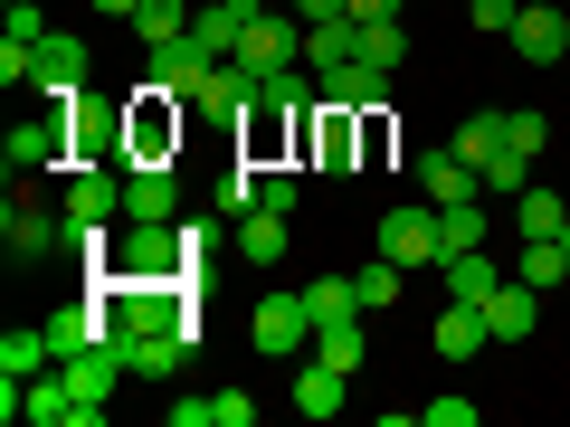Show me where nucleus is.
<instances>
[{
	"instance_id": "nucleus-1",
	"label": "nucleus",
	"mask_w": 570,
	"mask_h": 427,
	"mask_svg": "<svg viewBox=\"0 0 570 427\" xmlns=\"http://www.w3.org/2000/svg\"><path fill=\"white\" fill-rule=\"evenodd\" d=\"M0 162H10V181H29V171H58V162H77V96H48V115L10 123Z\"/></svg>"
},
{
	"instance_id": "nucleus-2",
	"label": "nucleus",
	"mask_w": 570,
	"mask_h": 427,
	"mask_svg": "<svg viewBox=\"0 0 570 427\" xmlns=\"http://www.w3.org/2000/svg\"><path fill=\"white\" fill-rule=\"evenodd\" d=\"M295 152H305L324 181H352V171H362V152H371V115H352V105H314Z\"/></svg>"
},
{
	"instance_id": "nucleus-3",
	"label": "nucleus",
	"mask_w": 570,
	"mask_h": 427,
	"mask_svg": "<svg viewBox=\"0 0 570 427\" xmlns=\"http://www.w3.org/2000/svg\"><path fill=\"white\" fill-rule=\"evenodd\" d=\"M228 67H238L247 86H266L276 67H305V20H276V10L257 0V20H247V39H238V58H228Z\"/></svg>"
},
{
	"instance_id": "nucleus-4",
	"label": "nucleus",
	"mask_w": 570,
	"mask_h": 427,
	"mask_svg": "<svg viewBox=\"0 0 570 427\" xmlns=\"http://www.w3.org/2000/svg\"><path fill=\"white\" fill-rule=\"evenodd\" d=\"M58 209H67V238H77V228H115L124 219V162H77Z\"/></svg>"
},
{
	"instance_id": "nucleus-5",
	"label": "nucleus",
	"mask_w": 570,
	"mask_h": 427,
	"mask_svg": "<svg viewBox=\"0 0 570 427\" xmlns=\"http://www.w3.org/2000/svg\"><path fill=\"white\" fill-rule=\"evenodd\" d=\"M0 247H10V266L58 257V247H67V209H39V200H20V190H10V209H0Z\"/></svg>"
},
{
	"instance_id": "nucleus-6",
	"label": "nucleus",
	"mask_w": 570,
	"mask_h": 427,
	"mask_svg": "<svg viewBox=\"0 0 570 427\" xmlns=\"http://www.w3.org/2000/svg\"><path fill=\"white\" fill-rule=\"evenodd\" d=\"M381 257H400V266H438L448 257V238H438V200H400L381 219Z\"/></svg>"
},
{
	"instance_id": "nucleus-7",
	"label": "nucleus",
	"mask_w": 570,
	"mask_h": 427,
	"mask_svg": "<svg viewBox=\"0 0 570 427\" xmlns=\"http://www.w3.org/2000/svg\"><path fill=\"white\" fill-rule=\"evenodd\" d=\"M58 380L77 389V427H96V418H105V389L124 380V342H115V332H105L96 351H77V361H58Z\"/></svg>"
},
{
	"instance_id": "nucleus-8",
	"label": "nucleus",
	"mask_w": 570,
	"mask_h": 427,
	"mask_svg": "<svg viewBox=\"0 0 570 427\" xmlns=\"http://www.w3.org/2000/svg\"><path fill=\"white\" fill-rule=\"evenodd\" d=\"M29 96H86V39L77 29H48L29 48Z\"/></svg>"
},
{
	"instance_id": "nucleus-9",
	"label": "nucleus",
	"mask_w": 570,
	"mask_h": 427,
	"mask_svg": "<svg viewBox=\"0 0 570 427\" xmlns=\"http://www.w3.org/2000/svg\"><path fill=\"white\" fill-rule=\"evenodd\" d=\"M209 67H219V58H209V48L200 39H190V29H181V39H163V48H142V86H163V96H200V77H209Z\"/></svg>"
},
{
	"instance_id": "nucleus-10",
	"label": "nucleus",
	"mask_w": 570,
	"mask_h": 427,
	"mask_svg": "<svg viewBox=\"0 0 570 427\" xmlns=\"http://www.w3.org/2000/svg\"><path fill=\"white\" fill-rule=\"evenodd\" d=\"M390 96H400V67L343 58V67H324V96H314V105H352V115H381Z\"/></svg>"
},
{
	"instance_id": "nucleus-11",
	"label": "nucleus",
	"mask_w": 570,
	"mask_h": 427,
	"mask_svg": "<svg viewBox=\"0 0 570 427\" xmlns=\"http://www.w3.org/2000/svg\"><path fill=\"white\" fill-rule=\"evenodd\" d=\"M77 162H134V105H86L77 96Z\"/></svg>"
},
{
	"instance_id": "nucleus-12",
	"label": "nucleus",
	"mask_w": 570,
	"mask_h": 427,
	"mask_svg": "<svg viewBox=\"0 0 570 427\" xmlns=\"http://www.w3.org/2000/svg\"><path fill=\"white\" fill-rule=\"evenodd\" d=\"M409 171H419V200H438V209H456V200H475V190H485V171H475L456 142H428Z\"/></svg>"
},
{
	"instance_id": "nucleus-13",
	"label": "nucleus",
	"mask_w": 570,
	"mask_h": 427,
	"mask_svg": "<svg viewBox=\"0 0 570 427\" xmlns=\"http://www.w3.org/2000/svg\"><path fill=\"white\" fill-rule=\"evenodd\" d=\"M181 123H190V105H181V96H163V86H142V105H134V162H171V142H181Z\"/></svg>"
},
{
	"instance_id": "nucleus-14",
	"label": "nucleus",
	"mask_w": 570,
	"mask_h": 427,
	"mask_svg": "<svg viewBox=\"0 0 570 427\" xmlns=\"http://www.w3.org/2000/svg\"><path fill=\"white\" fill-rule=\"evenodd\" d=\"M305 332H314V314H305V295H266V305H247V342L257 351H305Z\"/></svg>"
},
{
	"instance_id": "nucleus-15",
	"label": "nucleus",
	"mask_w": 570,
	"mask_h": 427,
	"mask_svg": "<svg viewBox=\"0 0 570 427\" xmlns=\"http://www.w3.org/2000/svg\"><path fill=\"white\" fill-rule=\"evenodd\" d=\"M181 209V171L171 162H124V219H171Z\"/></svg>"
},
{
	"instance_id": "nucleus-16",
	"label": "nucleus",
	"mask_w": 570,
	"mask_h": 427,
	"mask_svg": "<svg viewBox=\"0 0 570 427\" xmlns=\"http://www.w3.org/2000/svg\"><path fill=\"white\" fill-rule=\"evenodd\" d=\"M513 58L523 67H551V58H570V10H523V20H513Z\"/></svg>"
},
{
	"instance_id": "nucleus-17",
	"label": "nucleus",
	"mask_w": 570,
	"mask_h": 427,
	"mask_svg": "<svg viewBox=\"0 0 570 427\" xmlns=\"http://www.w3.org/2000/svg\"><path fill=\"white\" fill-rule=\"evenodd\" d=\"M247 105H257V86H247L238 67L219 58V67H209V77H200V96H190V115H200V123H238Z\"/></svg>"
},
{
	"instance_id": "nucleus-18",
	"label": "nucleus",
	"mask_w": 570,
	"mask_h": 427,
	"mask_svg": "<svg viewBox=\"0 0 570 427\" xmlns=\"http://www.w3.org/2000/svg\"><path fill=\"white\" fill-rule=\"evenodd\" d=\"M532 324H542V295L504 276V285H494V295H485V332H494V342H523Z\"/></svg>"
},
{
	"instance_id": "nucleus-19",
	"label": "nucleus",
	"mask_w": 570,
	"mask_h": 427,
	"mask_svg": "<svg viewBox=\"0 0 570 427\" xmlns=\"http://www.w3.org/2000/svg\"><path fill=\"white\" fill-rule=\"evenodd\" d=\"M438 276H448V305H485L504 266H494V247H466V257H438Z\"/></svg>"
},
{
	"instance_id": "nucleus-20",
	"label": "nucleus",
	"mask_w": 570,
	"mask_h": 427,
	"mask_svg": "<svg viewBox=\"0 0 570 427\" xmlns=\"http://www.w3.org/2000/svg\"><path fill=\"white\" fill-rule=\"evenodd\" d=\"M485 342H494V332H485V305H448V314H438V332H428L438 361H475Z\"/></svg>"
},
{
	"instance_id": "nucleus-21",
	"label": "nucleus",
	"mask_w": 570,
	"mask_h": 427,
	"mask_svg": "<svg viewBox=\"0 0 570 427\" xmlns=\"http://www.w3.org/2000/svg\"><path fill=\"white\" fill-rule=\"evenodd\" d=\"M247 20H257V0H209L200 20H190V39H200L209 58H238V39H247Z\"/></svg>"
},
{
	"instance_id": "nucleus-22",
	"label": "nucleus",
	"mask_w": 570,
	"mask_h": 427,
	"mask_svg": "<svg viewBox=\"0 0 570 427\" xmlns=\"http://www.w3.org/2000/svg\"><path fill=\"white\" fill-rule=\"evenodd\" d=\"M513 228H523V238H561L570 200H561V190H542V181H523V190H513Z\"/></svg>"
},
{
	"instance_id": "nucleus-23",
	"label": "nucleus",
	"mask_w": 570,
	"mask_h": 427,
	"mask_svg": "<svg viewBox=\"0 0 570 427\" xmlns=\"http://www.w3.org/2000/svg\"><path fill=\"white\" fill-rule=\"evenodd\" d=\"M513 285H532V295L570 285V247H561V238H523V257H513Z\"/></svg>"
},
{
	"instance_id": "nucleus-24",
	"label": "nucleus",
	"mask_w": 570,
	"mask_h": 427,
	"mask_svg": "<svg viewBox=\"0 0 570 427\" xmlns=\"http://www.w3.org/2000/svg\"><path fill=\"white\" fill-rule=\"evenodd\" d=\"M39 370H58V342L48 332H0V380H39Z\"/></svg>"
},
{
	"instance_id": "nucleus-25",
	"label": "nucleus",
	"mask_w": 570,
	"mask_h": 427,
	"mask_svg": "<svg viewBox=\"0 0 570 427\" xmlns=\"http://www.w3.org/2000/svg\"><path fill=\"white\" fill-rule=\"evenodd\" d=\"M343 389H352V370H333V361H305V370H295V408H305V418H333Z\"/></svg>"
},
{
	"instance_id": "nucleus-26",
	"label": "nucleus",
	"mask_w": 570,
	"mask_h": 427,
	"mask_svg": "<svg viewBox=\"0 0 570 427\" xmlns=\"http://www.w3.org/2000/svg\"><path fill=\"white\" fill-rule=\"evenodd\" d=\"M305 314H314V324H352V314H362V285H352V276H314L305 285Z\"/></svg>"
},
{
	"instance_id": "nucleus-27",
	"label": "nucleus",
	"mask_w": 570,
	"mask_h": 427,
	"mask_svg": "<svg viewBox=\"0 0 570 427\" xmlns=\"http://www.w3.org/2000/svg\"><path fill=\"white\" fill-rule=\"evenodd\" d=\"M190 20H200L190 0H142V10H134V39H142V48H163V39H181Z\"/></svg>"
},
{
	"instance_id": "nucleus-28",
	"label": "nucleus",
	"mask_w": 570,
	"mask_h": 427,
	"mask_svg": "<svg viewBox=\"0 0 570 427\" xmlns=\"http://www.w3.org/2000/svg\"><path fill=\"white\" fill-rule=\"evenodd\" d=\"M438 238H448V257H466V247H494V228L475 200H456V209H438Z\"/></svg>"
},
{
	"instance_id": "nucleus-29",
	"label": "nucleus",
	"mask_w": 570,
	"mask_h": 427,
	"mask_svg": "<svg viewBox=\"0 0 570 427\" xmlns=\"http://www.w3.org/2000/svg\"><path fill=\"white\" fill-rule=\"evenodd\" d=\"M362 314H352V324H314V361H333V370H362Z\"/></svg>"
},
{
	"instance_id": "nucleus-30",
	"label": "nucleus",
	"mask_w": 570,
	"mask_h": 427,
	"mask_svg": "<svg viewBox=\"0 0 570 427\" xmlns=\"http://www.w3.org/2000/svg\"><path fill=\"white\" fill-rule=\"evenodd\" d=\"M285 257V219L276 209H247V266H276Z\"/></svg>"
},
{
	"instance_id": "nucleus-31",
	"label": "nucleus",
	"mask_w": 570,
	"mask_h": 427,
	"mask_svg": "<svg viewBox=\"0 0 570 427\" xmlns=\"http://www.w3.org/2000/svg\"><path fill=\"white\" fill-rule=\"evenodd\" d=\"M362 58H371V67H400V58H409L400 20H362Z\"/></svg>"
},
{
	"instance_id": "nucleus-32",
	"label": "nucleus",
	"mask_w": 570,
	"mask_h": 427,
	"mask_svg": "<svg viewBox=\"0 0 570 427\" xmlns=\"http://www.w3.org/2000/svg\"><path fill=\"white\" fill-rule=\"evenodd\" d=\"M466 20L485 29V39H513V20H523V0H466Z\"/></svg>"
},
{
	"instance_id": "nucleus-33",
	"label": "nucleus",
	"mask_w": 570,
	"mask_h": 427,
	"mask_svg": "<svg viewBox=\"0 0 570 427\" xmlns=\"http://www.w3.org/2000/svg\"><path fill=\"white\" fill-rule=\"evenodd\" d=\"M504 133H513V152H523V162H542V142H551V123H542V115H504Z\"/></svg>"
},
{
	"instance_id": "nucleus-34",
	"label": "nucleus",
	"mask_w": 570,
	"mask_h": 427,
	"mask_svg": "<svg viewBox=\"0 0 570 427\" xmlns=\"http://www.w3.org/2000/svg\"><path fill=\"white\" fill-rule=\"evenodd\" d=\"M295 200H305V190L285 181V171H257V209H276V219H295Z\"/></svg>"
},
{
	"instance_id": "nucleus-35",
	"label": "nucleus",
	"mask_w": 570,
	"mask_h": 427,
	"mask_svg": "<svg viewBox=\"0 0 570 427\" xmlns=\"http://www.w3.org/2000/svg\"><path fill=\"white\" fill-rule=\"evenodd\" d=\"M209 418L219 427H257V399H247V389H209Z\"/></svg>"
},
{
	"instance_id": "nucleus-36",
	"label": "nucleus",
	"mask_w": 570,
	"mask_h": 427,
	"mask_svg": "<svg viewBox=\"0 0 570 427\" xmlns=\"http://www.w3.org/2000/svg\"><path fill=\"white\" fill-rule=\"evenodd\" d=\"M419 427H475V399H428Z\"/></svg>"
},
{
	"instance_id": "nucleus-37",
	"label": "nucleus",
	"mask_w": 570,
	"mask_h": 427,
	"mask_svg": "<svg viewBox=\"0 0 570 427\" xmlns=\"http://www.w3.org/2000/svg\"><path fill=\"white\" fill-rule=\"evenodd\" d=\"M285 10H295L305 29H314V20H352V0H285Z\"/></svg>"
},
{
	"instance_id": "nucleus-38",
	"label": "nucleus",
	"mask_w": 570,
	"mask_h": 427,
	"mask_svg": "<svg viewBox=\"0 0 570 427\" xmlns=\"http://www.w3.org/2000/svg\"><path fill=\"white\" fill-rule=\"evenodd\" d=\"M163 418L171 427H219V418H209V399H163Z\"/></svg>"
},
{
	"instance_id": "nucleus-39",
	"label": "nucleus",
	"mask_w": 570,
	"mask_h": 427,
	"mask_svg": "<svg viewBox=\"0 0 570 427\" xmlns=\"http://www.w3.org/2000/svg\"><path fill=\"white\" fill-rule=\"evenodd\" d=\"M352 20H400V0H352Z\"/></svg>"
},
{
	"instance_id": "nucleus-40",
	"label": "nucleus",
	"mask_w": 570,
	"mask_h": 427,
	"mask_svg": "<svg viewBox=\"0 0 570 427\" xmlns=\"http://www.w3.org/2000/svg\"><path fill=\"white\" fill-rule=\"evenodd\" d=\"M96 10H105V20H134V10H142V0H96Z\"/></svg>"
},
{
	"instance_id": "nucleus-41",
	"label": "nucleus",
	"mask_w": 570,
	"mask_h": 427,
	"mask_svg": "<svg viewBox=\"0 0 570 427\" xmlns=\"http://www.w3.org/2000/svg\"><path fill=\"white\" fill-rule=\"evenodd\" d=\"M10 10H29V0H10Z\"/></svg>"
},
{
	"instance_id": "nucleus-42",
	"label": "nucleus",
	"mask_w": 570,
	"mask_h": 427,
	"mask_svg": "<svg viewBox=\"0 0 570 427\" xmlns=\"http://www.w3.org/2000/svg\"><path fill=\"white\" fill-rule=\"evenodd\" d=\"M561 247H570V228H561Z\"/></svg>"
}]
</instances>
